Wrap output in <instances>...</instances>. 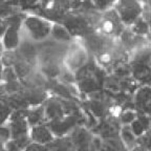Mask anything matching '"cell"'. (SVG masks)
Returning a JSON list of instances; mask_svg holds the SVG:
<instances>
[{
  "mask_svg": "<svg viewBox=\"0 0 151 151\" xmlns=\"http://www.w3.org/2000/svg\"><path fill=\"white\" fill-rule=\"evenodd\" d=\"M29 137L32 142L38 143V144L47 145L55 139V135L48 128V126L45 124H40L31 127L29 129Z\"/></svg>",
  "mask_w": 151,
  "mask_h": 151,
  "instance_id": "7",
  "label": "cell"
},
{
  "mask_svg": "<svg viewBox=\"0 0 151 151\" xmlns=\"http://www.w3.org/2000/svg\"><path fill=\"white\" fill-rule=\"evenodd\" d=\"M129 151H150L148 150V149L144 148V147H142V146H139V145H137V146H134L133 148H131Z\"/></svg>",
  "mask_w": 151,
  "mask_h": 151,
  "instance_id": "19",
  "label": "cell"
},
{
  "mask_svg": "<svg viewBox=\"0 0 151 151\" xmlns=\"http://www.w3.org/2000/svg\"><path fill=\"white\" fill-rule=\"evenodd\" d=\"M24 151H48V148H47L46 145L38 144V143L32 142L31 144L24 149Z\"/></svg>",
  "mask_w": 151,
  "mask_h": 151,
  "instance_id": "18",
  "label": "cell"
},
{
  "mask_svg": "<svg viewBox=\"0 0 151 151\" xmlns=\"http://www.w3.org/2000/svg\"><path fill=\"white\" fill-rule=\"evenodd\" d=\"M46 146L48 148V151H76V148L69 135L55 137Z\"/></svg>",
  "mask_w": 151,
  "mask_h": 151,
  "instance_id": "11",
  "label": "cell"
},
{
  "mask_svg": "<svg viewBox=\"0 0 151 151\" xmlns=\"http://www.w3.org/2000/svg\"><path fill=\"white\" fill-rule=\"evenodd\" d=\"M137 118V111L135 109H123L119 114V122L122 126L130 125Z\"/></svg>",
  "mask_w": 151,
  "mask_h": 151,
  "instance_id": "15",
  "label": "cell"
},
{
  "mask_svg": "<svg viewBox=\"0 0 151 151\" xmlns=\"http://www.w3.org/2000/svg\"><path fill=\"white\" fill-rule=\"evenodd\" d=\"M90 151H99V150H98V149L96 148V147H94V145H93V147H92V149Z\"/></svg>",
  "mask_w": 151,
  "mask_h": 151,
  "instance_id": "20",
  "label": "cell"
},
{
  "mask_svg": "<svg viewBox=\"0 0 151 151\" xmlns=\"http://www.w3.org/2000/svg\"><path fill=\"white\" fill-rule=\"evenodd\" d=\"M151 103V86L139 85V87L133 93V104L137 111H143Z\"/></svg>",
  "mask_w": 151,
  "mask_h": 151,
  "instance_id": "8",
  "label": "cell"
},
{
  "mask_svg": "<svg viewBox=\"0 0 151 151\" xmlns=\"http://www.w3.org/2000/svg\"><path fill=\"white\" fill-rule=\"evenodd\" d=\"M121 127L122 125L119 122V119L114 116H109L103 120H100L96 127L91 129V132L102 139H114L120 137Z\"/></svg>",
  "mask_w": 151,
  "mask_h": 151,
  "instance_id": "3",
  "label": "cell"
},
{
  "mask_svg": "<svg viewBox=\"0 0 151 151\" xmlns=\"http://www.w3.org/2000/svg\"><path fill=\"white\" fill-rule=\"evenodd\" d=\"M128 28L132 32V34H134L135 36H139V37L149 38L151 36V26L149 24V21L144 16L139 17L137 21Z\"/></svg>",
  "mask_w": 151,
  "mask_h": 151,
  "instance_id": "12",
  "label": "cell"
},
{
  "mask_svg": "<svg viewBox=\"0 0 151 151\" xmlns=\"http://www.w3.org/2000/svg\"><path fill=\"white\" fill-rule=\"evenodd\" d=\"M129 126L135 137H139L151 129V118L143 111H137V118Z\"/></svg>",
  "mask_w": 151,
  "mask_h": 151,
  "instance_id": "9",
  "label": "cell"
},
{
  "mask_svg": "<svg viewBox=\"0 0 151 151\" xmlns=\"http://www.w3.org/2000/svg\"><path fill=\"white\" fill-rule=\"evenodd\" d=\"M120 139H122V142L126 145L128 149L133 148L134 146H137V137L134 135V133L132 132L131 128L129 125L122 126L120 130Z\"/></svg>",
  "mask_w": 151,
  "mask_h": 151,
  "instance_id": "14",
  "label": "cell"
},
{
  "mask_svg": "<svg viewBox=\"0 0 151 151\" xmlns=\"http://www.w3.org/2000/svg\"><path fill=\"white\" fill-rule=\"evenodd\" d=\"M76 151H90L93 147L94 134L85 126H77L69 133Z\"/></svg>",
  "mask_w": 151,
  "mask_h": 151,
  "instance_id": "5",
  "label": "cell"
},
{
  "mask_svg": "<svg viewBox=\"0 0 151 151\" xmlns=\"http://www.w3.org/2000/svg\"><path fill=\"white\" fill-rule=\"evenodd\" d=\"M13 110L9 108V106L5 103V101L0 99V126L6 124Z\"/></svg>",
  "mask_w": 151,
  "mask_h": 151,
  "instance_id": "16",
  "label": "cell"
},
{
  "mask_svg": "<svg viewBox=\"0 0 151 151\" xmlns=\"http://www.w3.org/2000/svg\"><path fill=\"white\" fill-rule=\"evenodd\" d=\"M43 106H44L46 123L50 122V121L59 120V119L66 116L63 105H62L61 99L56 97V96L47 98V100L43 104Z\"/></svg>",
  "mask_w": 151,
  "mask_h": 151,
  "instance_id": "6",
  "label": "cell"
},
{
  "mask_svg": "<svg viewBox=\"0 0 151 151\" xmlns=\"http://www.w3.org/2000/svg\"><path fill=\"white\" fill-rule=\"evenodd\" d=\"M137 145L144 147L148 150H151V129L146 131L141 137H137Z\"/></svg>",
  "mask_w": 151,
  "mask_h": 151,
  "instance_id": "17",
  "label": "cell"
},
{
  "mask_svg": "<svg viewBox=\"0 0 151 151\" xmlns=\"http://www.w3.org/2000/svg\"><path fill=\"white\" fill-rule=\"evenodd\" d=\"M89 60L88 50L83 43L73 41L68 45L67 52L63 59V66L69 71L76 73L83 66L86 65Z\"/></svg>",
  "mask_w": 151,
  "mask_h": 151,
  "instance_id": "2",
  "label": "cell"
},
{
  "mask_svg": "<svg viewBox=\"0 0 151 151\" xmlns=\"http://www.w3.org/2000/svg\"><path fill=\"white\" fill-rule=\"evenodd\" d=\"M150 151H151V150H150Z\"/></svg>",
  "mask_w": 151,
  "mask_h": 151,
  "instance_id": "21",
  "label": "cell"
},
{
  "mask_svg": "<svg viewBox=\"0 0 151 151\" xmlns=\"http://www.w3.org/2000/svg\"><path fill=\"white\" fill-rule=\"evenodd\" d=\"M99 151H129L120 137L102 139Z\"/></svg>",
  "mask_w": 151,
  "mask_h": 151,
  "instance_id": "13",
  "label": "cell"
},
{
  "mask_svg": "<svg viewBox=\"0 0 151 151\" xmlns=\"http://www.w3.org/2000/svg\"><path fill=\"white\" fill-rule=\"evenodd\" d=\"M114 11L125 27H129L144 14V4L141 0H116Z\"/></svg>",
  "mask_w": 151,
  "mask_h": 151,
  "instance_id": "1",
  "label": "cell"
},
{
  "mask_svg": "<svg viewBox=\"0 0 151 151\" xmlns=\"http://www.w3.org/2000/svg\"><path fill=\"white\" fill-rule=\"evenodd\" d=\"M50 37L52 38V40L59 43H63V44H70L73 41V37L69 33L68 29L64 25L58 23L52 24V31H50Z\"/></svg>",
  "mask_w": 151,
  "mask_h": 151,
  "instance_id": "10",
  "label": "cell"
},
{
  "mask_svg": "<svg viewBox=\"0 0 151 151\" xmlns=\"http://www.w3.org/2000/svg\"><path fill=\"white\" fill-rule=\"evenodd\" d=\"M52 24L47 20L40 18L28 19L26 22V31L32 41L35 42H43L48 37H50Z\"/></svg>",
  "mask_w": 151,
  "mask_h": 151,
  "instance_id": "4",
  "label": "cell"
}]
</instances>
